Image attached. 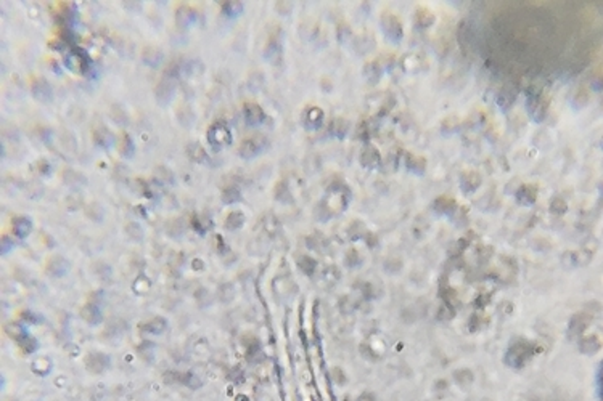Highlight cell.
Instances as JSON below:
<instances>
[{"label":"cell","instance_id":"8","mask_svg":"<svg viewBox=\"0 0 603 401\" xmlns=\"http://www.w3.org/2000/svg\"><path fill=\"white\" fill-rule=\"evenodd\" d=\"M164 380L169 383H179V385H185L192 390H197L201 387V379L197 374L193 372H173L169 371L164 374Z\"/></svg>","mask_w":603,"mask_h":401},{"label":"cell","instance_id":"6","mask_svg":"<svg viewBox=\"0 0 603 401\" xmlns=\"http://www.w3.org/2000/svg\"><path fill=\"white\" fill-rule=\"evenodd\" d=\"M111 367V358L102 351H92L85 356V369L92 374H105Z\"/></svg>","mask_w":603,"mask_h":401},{"label":"cell","instance_id":"50","mask_svg":"<svg viewBox=\"0 0 603 401\" xmlns=\"http://www.w3.org/2000/svg\"><path fill=\"white\" fill-rule=\"evenodd\" d=\"M331 372H333V374H336V375H333V379H335V382L338 383V385H339V383H344V382H346V379H344V372L341 371V369H338V367H335V369H333Z\"/></svg>","mask_w":603,"mask_h":401},{"label":"cell","instance_id":"11","mask_svg":"<svg viewBox=\"0 0 603 401\" xmlns=\"http://www.w3.org/2000/svg\"><path fill=\"white\" fill-rule=\"evenodd\" d=\"M323 119H325V114L320 108L317 106H311L307 108L304 116H303V125L307 132H314V130H319L323 125Z\"/></svg>","mask_w":603,"mask_h":401},{"label":"cell","instance_id":"39","mask_svg":"<svg viewBox=\"0 0 603 401\" xmlns=\"http://www.w3.org/2000/svg\"><path fill=\"white\" fill-rule=\"evenodd\" d=\"M18 345L23 348L24 353H34V351L37 350V347H39V343H37V340L34 337H31L29 334H26L24 337H21L18 340Z\"/></svg>","mask_w":603,"mask_h":401},{"label":"cell","instance_id":"45","mask_svg":"<svg viewBox=\"0 0 603 401\" xmlns=\"http://www.w3.org/2000/svg\"><path fill=\"white\" fill-rule=\"evenodd\" d=\"M275 198L279 199L280 202H290L291 201V193H290V190H288V186H287V183H279L277 185V188H275Z\"/></svg>","mask_w":603,"mask_h":401},{"label":"cell","instance_id":"19","mask_svg":"<svg viewBox=\"0 0 603 401\" xmlns=\"http://www.w3.org/2000/svg\"><path fill=\"white\" fill-rule=\"evenodd\" d=\"M479 185H481V177H479V174H476V172H465L460 178V188H462V191L467 194L475 193L479 188Z\"/></svg>","mask_w":603,"mask_h":401},{"label":"cell","instance_id":"27","mask_svg":"<svg viewBox=\"0 0 603 401\" xmlns=\"http://www.w3.org/2000/svg\"><path fill=\"white\" fill-rule=\"evenodd\" d=\"M361 162L367 169H375L380 164V153L375 148H372V146H369V148H365L364 153L361 154Z\"/></svg>","mask_w":603,"mask_h":401},{"label":"cell","instance_id":"52","mask_svg":"<svg viewBox=\"0 0 603 401\" xmlns=\"http://www.w3.org/2000/svg\"><path fill=\"white\" fill-rule=\"evenodd\" d=\"M356 401H375V398H373L372 393H362Z\"/></svg>","mask_w":603,"mask_h":401},{"label":"cell","instance_id":"1","mask_svg":"<svg viewBox=\"0 0 603 401\" xmlns=\"http://www.w3.org/2000/svg\"><path fill=\"white\" fill-rule=\"evenodd\" d=\"M179 76H181V66H177V64H170V66L164 71V74H162L156 88H154V96H156V101L159 104L167 106L170 101H173V98L176 95Z\"/></svg>","mask_w":603,"mask_h":401},{"label":"cell","instance_id":"24","mask_svg":"<svg viewBox=\"0 0 603 401\" xmlns=\"http://www.w3.org/2000/svg\"><path fill=\"white\" fill-rule=\"evenodd\" d=\"M142 60L145 64H148L151 68H158L162 60V52L154 47H145L142 52Z\"/></svg>","mask_w":603,"mask_h":401},{"label":"cell","instance_id":"26","mask_svg":"<svg viewBox=\"0 0 603 401\" xmlns=\"http://www.w3.org/2000/svg\"><path fill=\"white\" fill-rule=\"evenodd\" d=\"M536 194H537V191H536L534 186L523 185L516 191V199L523 204V206H533V204L536 202Z\"/></svg>","mask_w":603,"mask_h":401},{"label":"cell","instance_id":"29","mask_svg":"<svg viewBox=\"0 0 603 401\" xmlns=\"http://www.w3.org/2000/svg\"><path fill=\"white\" fill-rule=\"evenodd\" d=\"M63 182L66 183L68 186H82V185H85V182H87V178L82 175V174H79V172H76V170H72V169H66L63 172Z\"/></svg>","mask_w":603,"mask_h":401},{"label":"cell","instance_id":"20","mask_svg":"<svg viewBox=\"0 0 603 401\" xmlns=\"http://www.w3.org/2000/svg\"><path fill=\"white\" fill-rule=\"evenodd\" d=\"M12 231H13V234L16 236V238H20V239H24V238H28V236L31 234V231H32V222H31V218L29 217H18V218H15L13 220V226H12Z\"/></svg>","mask_w":603,"mask_h":401},{"label":"cell","instance_id":"7","mask_svg":"<svg viewBox=\"0 0 603 401\" xmlns=\"http://www.w3.org/2000/svg\"><path fill=\"white\" fill-rule=\"evenodd\" d=\"M380 24H381L383 32H385V36H386L389 40H393L394 44L401 42V39H402V36H404V32H402V24H401V21H399L394 15H383Z\"/></svg>","mask_w":603,"mask_h":401},{"label":"cell","instance_id":"30","mask_svg":"<svg viewBox=\"0 0 603 401\" xmlns=\"http://www.w3.org/2000/svg\"><path fill=\"white\" fill-rule=\"evenodd\" d=\"M119 153L124 158H132L134 153H135V146H134L132 138H130L126 132H122L121 137H119Z\"/></svg>","mask_w":603,"mask_h":401},{"label":"cell","instance_id":"2","mask_svg":"<svg viewBox=\"0 0 603 401\" xmlns=\"http://www.w3.org/2000/svg\"><path fill=\"white\" fill-rule=\"evenodd\" d=\"M232 140H233V137H232L230 128L222 120L214 122L208 130V142L214 151H221L222 148H225V146H230Z\"/></svg>","mask_w":603,"mask_h":401},{"label":"cell","instance_id":"51","mask_svg":"<svg viewBox=\"0 0 603 401\" xmlns=\"http://www.w3.org/2000/svg\"><path fill=\"white\" fill-rule=\"evenodd\" d=\"M12 245H13L12 239L8 238V236H4V238H2V253H5V252L10 250V249H12Z\"/></svg>","mask_w":603,"mask_h":401},{"label":"cell","instance_id":"43","mask_svg":"<svg viewBox=\"0 0 603 401\" xmlns=\"http://www.w3.org/2000/svg\"><path fill=\"white\" fill-rule=\"evenodd\" d=\"M298 266L303 270V272L307 275V276H311L314 272H315V266H317V263H315V260L314 258H311V257H307V255H303V257H299L298 258Z\"/></svg>","mask_w":603,"mask_h":401},{"label":"cell","instance_id":"25","mask_svg":"<svg viewBox=\"0 0 603 401\" xmlns=\"http://www.w3.org/2000/svg\"><path fill=\"white\" fill-rule=\"evenodd\" d=\"M589 320H590V316L585 315V313H577V315H574V316L571 318V321H569V334H573V335L582 334L585 327H587Z\"/></svg>","mask_w":603,"mask_h":401},{"label":"cell","instance_id":"22","mask_svg":"<svg viewBox=\"0 0 603 401\" xmlns=\"http://www.w3.org/2000/svg\"><path fill=\"white\" fill-rule=\"evenodd\" d=\"M187 154H189L190 161L197 162V164H208L209 158H208V153L206 150L203 148L200 143H190L187 145Z\"/></svg>","mask_w":603,"mask_h":401},{"label":"cell","instance_id":"44","mask_svg":"<svg viewBox=\"0 0 603 401\" xmlns=\"http://www.w3.org/2000/svg\"><path fill=\"white\" fill-rule=\"evenodd\" d=\"M579 348H581V351L582 353H595V351L600 348V342L593 337H585L582 342H581V345H579Z\"/></svg>","mask_w":603,"mask_h":401},{"label":"cell","instance_id":"5","mask_svg":"<svg viewBox=\"0 0 603 401\" xmlns=\"http://www.w3.org/2000/svg\"><path fill=\"white\" fill-rule=\"evenodd\" d=\"M266 146H267L266 138L261 137V135H256V137H251V138H246V140H243V143L240 145V148H238V154L243 159H252V158L259 156V154L266 150Z\"/></svg>","mask_w":603,"mask_h":401},{"label":"cell","instance_id":"42","mask_svg":"<svg viewBox=\"0 0 603 401\" xmlns=\"http://www.w3.org/2000/svg\"><path fill=\"white\" fill-rule=\"evenodd\" d=\"M5 332L10 335V337L16 339V340H20L21 337H24V335L28 334L26 329H24V327L21 324H18V323H8L5 326Z\"/></svg>","mask_w":603,"mask_h":401},{"label":"cell","instance_id":"3","mask_svg":"<svg viewBox=\"0 0 603 401\" xmlns=\"http://www.w3.org/2000/svg\"><path fill=\"white\" fill-rule=\"evenodd\" d=\"M533 345L528 343L526 340H520L508 348L507 355H505V361L511 367H521L529 358L533 356Z\"/></svg>","mask_w":603,"mask_h":401},{"label":"cell","instance_id":"10","mask_svg":"<svg viewBox=\"0 0 603 401\" xmlns=\"http://www.w3.org/2000/svg\"><path fill=\"white\" fill-rule=\"evenodd\" d=\"M264 58L274 66H280L283 60V45L280 37H272L269 40L264 50Z\"/></svg>","mask_w":603,"mask_h":401},{"label":"cell","instance_id":"36","mask_svg":"<svg viewBox=\"0 0 603 401\" xmlns=\"http://www.w3.org/2000/svg\"><path fill=\"white\" fill-rule=\"evenodd\" d=\"M454 379L462 388H465V387L470 385L471 382H473L475 377H473V372H471L470 369H459V371L454 372Z\"/></svg>","mask_w":603,"mask_h":401},{"label":"cell","instance_id":"14","mask_svg":"<svg viewBox=\"0 0 603 401\" xmlns=\"http://www.w3.org/2000/svg\"><path fill=\"white\" fill-rule=\"evenodd\" d=\"M197 20H198V13L195 12L192 7L182 5L176 13V24H177V28H181V29L190 28L192 24L197 23Z\"/></svg>","mask_w":603,"mask_h":401},{"label":"cell","instance_id":"47","mask_svg":"<svg viewBox=\"0 0 603 401\" xmlns=\"http://www.w3.org/2000/svg\"><path fill=\"white\" fill-rule=\"evenodd\" d=\"M566 209H568V206H566L565 199H561V198H553V199H552V204H550V210L553 212V214H557V215H563L565 212H566Z\"/></svg>","mask_w":603,"mask_h":401},{"label":"cell","instance_id":"12","mask_svg":"<svg viewBox=\"0 0 603 401\" xmlns=\"http://www.w3.org/2000/svg\"><path fill=\"white\" fill-rule=\"evenodd\" d=\"M32 96L40 103H50L53 100V88L44 79H36L32 82Z\"/></svg>","mask_w":603,"mask_h":401},{"label":"cell","instance_id":"38","mask_svg":"<svg viewBox=\"0 0 603 401\" xmlns=\"http://www.w3.org/2000/svg\"><path fill=\"white\" fill-rule=\"evenodd\" d=\"M425 167H426V162H425V159L423 158H415V156H410V158H407V169H409L410 172H413V174H423V172H425Z\"/></svg>","mask_w":603,"mask_h":401},{"label":"cell","instance_id":"17","mask_svg":"<svg viewBox=\"0 0 603 401\" xmlns=\"http://www.w3.org/2000/svg\"><path fill=\"white\" fill-rule=\"evenodd\" d=\"M115 135H113L107 127H99L94 130V142L99 148L103 150H110L113 145H115Z\"/></svg>","mask_w":603,"mask_h":401},{"label":"cell","instance_id":"48","mask_svg":"<svg viewBox=\"0 0 603 401\" xmlns=\"http://www.w3.org/2000/svg\"><path fill=\"white\" fill-rule=\"evenodd\" d=\"M375 68H377V64H375V63H370V64H367V66H365V76L369 77V80L372 82V84H375V82L378 80V77L381 76V71L375 69Z\"/></svg>","mask_w":603,"mask_h":401},{"label":"cell","instance_id":"23","mask_svg":"<svg viewBox=\"0 0 603 401\" xmlns=\"http://www.w3.org/2000/svg\"><path fill=\"white\" fill-rule=\"evenodd\" d=\"M433 207H435V210L438 212V214H441V215H452L454 212L457 210V204H455L454 199L446 198V196H441V198H438L435 201Z\"/></svg>","mask_w":603,"mask_h":401},{"label":"cell","instance_id":"15","mask_svg":"<svg viewBox=\"0 0 603 401\" xmlns=\"http://www.w3.org/2000/svg\"><path fill=\"white\" fill-rule=\"evenodd\" d=\"M80 316H82V320H84L87 324H91V326L100 324L102 320H103L100 305H99V304H94V302H89V304H85V305L82 307V310H80Z\"/></svg>","mask_w":603,"mask_h":401},{"label":"cell","instance_id":"41","mask_svg":"<svg viewBox=\"0 0 603 401\" xmlns=\"http://www.w3.org/2000/svg\"><path fill=\"white\" fill-rule=\"evenodd\" d=\"M233 296H235V289H233V286H232L230 283L219 286V289H217V299L221 300V302H230V300L233 299Z\"/></svg>","mask_w":603,"mask_h":401},{"label":"cell","instance_id":"18","mask_svg":"<svg viewBox=\"0 0 603 401\" xmlns=\"http://www.w3.org/2000/svg\"><path fill=\"white\" fill-rule=\"evenodd\" d=\"M166 329H167V320L162 316H154L150 321L142 324V332L148 335H161Z\"/></svg>","mask_w":603,"mask_h":401},{"label":"cell","instance_id":"4","mask_svg":"<svg viewBox=\"0 0 603 401\" xmlns=\"http://www.w3.org/2000/svg\"><path fill=\"white\" fill-rule=\"evenodd\" d=\"M349 201H351V193H349L348 188L343 185H333L327 194V209L325 210H327L328 217L331 215L330 214L331 210L343 212L349 204Z\"/></svg>","mask_w":603,"mask_h":401},{"label":"cell","instance_id":"9","mask_svg":"<svg viewBox=\"0 0 603 401\" xmlns=\"http://www.w3.org/2000/svg\"><path fill=\"white\" fill-rule=\"evenodd\" d=\"M64 64H66L68 69H71L72 72H79V74H82V72H85L89 69V64H91V61H89L87 55L82 50H77V48H76V50L69 52L66 56H64Z\"/></svg>","mask_w":603,"mask_h":401},{"label":"cell","instance_id":"37","mask_svg":"<svg viewBox=\"0 0 603 401\" xmlns=\"http://www.w3.org/2000/svg\"><path fill=\"white\" fill-rule=\"evenodd\" d=\"M240 199H241V196H240V190H238L237 186H229V188H225L224 193H222V202L227 204V206L238 202Z\"/></svg>","mask_w":603,"mask_h":401},{"label":"cell","instance_id":"33","mask_svg":"<svg viewBox=\"0 0 603 401\" xmlns=\"http://www.w3.org/2000/svg\"><path fill=\"white\" fill-rule=\"evenodd\" d=\"M154 180L158 183H164V185H173L174 183V174L170 172L167 167H156L154 169Z\"/></svg>","mask_w":603,"mask_h":401},{"label":"cell","instance_id":"40","mask_svg":"<svg viewBox=\"0 0 603 401\" xmlns=\"http://www.w3.org/2000/svg\"><path fill=\"white\" fill-rule=\"evenodd\" d=\"M222 12L229 18H235L243 12V4L241 2H225L222 4Z\"/></svg>","mask_w":603,"mask_h":401},{"label":"cell","instance_id":"28","mask_svg":"<svg viewBox=\"0 0 603 401\" xmlns=\"http://www.w3.org/2000/svg\"><path fill=\"white\" fill-rule=\"evenodd\" d=\"M225 230H229V231H237V230H240V228L244 225V215H243V212H240V210H233V212H230L229 215L225 217Z\"/></svg>","mask_w":603,"mask_h":401},{"label":"cell","instance_id":"31","mask_svg":"<svg viewBox=\"0 0 603 401\" xmlns=\"http://www.w3.org/2000/svg\"><path fill=\"white\" fill-rule=\"evenodd\" d=\"M31 369L34 371L37 375H45V374H48L52 371V361L48 358H45V356H40V358L34 359Z\"/></svg>","mask_w":603,"mask_h":401},{"label":"cell","instance_id":"34","mask_svg":"<svg viewBox=\"0 0 603 401\" xmlns=\"http://www.w3.org/2000/svg\"><path fill=\"white\" fill-rule=\"evenodd\" d=\"M348 132V122L344 119H333L330 124V135L336 138H343Z\"/></svg>","mask_w":603,"mask_h":401},{"label":"cell","instance_id":"13","mask_svg":"<svg viewBox=\"0 0 603 401\" xmlns=\"http://www.w3.org/2000/svg\"><path fill=\"white\" fill-rule=\"evenodd\" d=\"M243 117H244V122H246L248 125L257 127V125H261V124L264 122L266 112H264V109L261 108L259 104H256V103H248V104L243 108Z\"/></svg>","mask_w":603,"mask_h":401},{"label":"cell","instance_id":"46","mask_svg":"<svg viewBox=\"0 0 603 401\" xmlns=\"http://www.w3.org/2000/svg\"><path fill=\"white\" fill-rule=\"evenodd\" d=\"M344 263H346L349 268H357V266H359V265L362 263V258H361V255H359V252L354 250V249L349 250V252L346 253V257H344Z\"/></svg>","mask_w":603,"mask_h":401},{"label":"cell","instance_id":"35","mask_svg":"<svg viewBox=\"0 0 603 401\" xmlns=\"http://www.w3.org/2000/svg\"><path fill=\"white\" fill-rule=\"evenodd\" d=\"M177 119L184 127H190L195 122V114L189 106H182V108L177 109Z\"/></svg>","mask_w":603,"mask_h":401},{"label":"cell","instance_id":"21","mask_svg":"<svg viewBox=\"0 0 603 401\" xmlns=\"http://www.w3.org/2000/svg\"><path fill=\"white\" fill-rule=\"evenodd\" d=\"M528 111L531 114V117H534L536 120H542L547 108H545V103L542 98L539 95H534L528 100Z\"/></svg>","mask_w":603,"mask_h":401},{"label":"cell","instance_id":"16","mask_svg":"<svg viewBox=\"0 0 603 401\" xmlns=\"http://www.w3.org/2000/svg\"><path fill=\"white\" fill-rule=\"evenodd\" d=\"M69 272V261L64 257H53L47 263V273L53 278H63Z\"/></svg>","mask_w":603,"mask_h":401},{"label":"cell","instance_id":"49","mask_svg":"<svg viewBox=\"0 0 603 401\" xmlns=\"http://www.w3.org/2000/svg\"><path fill=\"white\" fill-rule=\"evenodd\" d=\"M37 166H39V172L42 175H50L52 174V166L47 161H39Z\"/></svg>","mask_w":603,"mask_h":401},{"label":"cell","instance_id":"32","mask_svg":"<svg viewBox=\"0 0 603 401\" xmlns=\"http://www.w3.org/2000/svg\"><path fill=\"white\" fill-rule=\"evenodd\" d=\"M124 231H126V234H127V238L129 239H132V241H142L143 239V228L140 226V223H137V222H129L126 226H124Z\"/></svg>","mask_w":603,"mask_h":401}]
</instances>
